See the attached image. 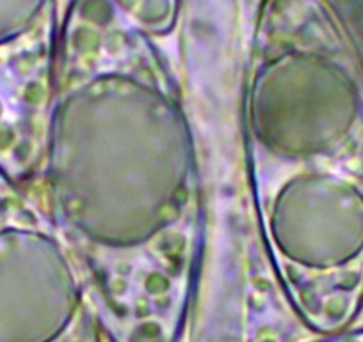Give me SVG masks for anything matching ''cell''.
<instances>
[{
  "mask_svg": "<svg viewBox=\"0 0 363 342\" xmlns=\"http://www.w3.org/2000/svg\"><path fill=\"white\" fill-rule=\"evenodd\" d=\"M40 160L47 218L114 342H174L203 214L193 132L148 41L86 23L66 31Z\"/></svg>",
  "mask_w": 363,
  "mask_h": 342,
  "instance_id": "obj_1",
  "label": "cell"
},
{
  "mask_svg": "<svg viewBox=\"0 0 363 342\" xmlns=\"http://www.w3.org/2000/svg\"><path fill=\"white\" fill-rule=\"evenodd\" d=\"M262 243L299 316L337 335L363 309V70L338 36L264 33L244 92Z\"/></svg>",
  "mask_w": 363,
  "mask_h": 342,
  "instance_id": "obj_2",
  "label": "cell"
},
{
  "mask_svg": "<svg viewBox=\"0 0 363 342\" xmlns=\"http://www.w3.org/2000/svg\"><path fill=\"white\" fill-rule=\"evenodd\" d=\"M99 321V316L86 317L52 342H99V330H96Z\"/></svg>",
  "mask_w": 363,
  "mask_h": 342,
  "instance_id": "obj_3",
  "label": "cell"
}]
</instances>
